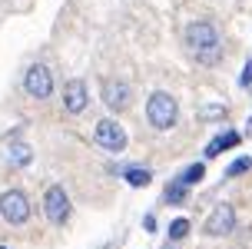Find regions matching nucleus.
Instances as JSON below:
<instances>
[{
  "mask_svg": "<svg viewBox=\"0 0 252 249\" xmlns=\"http://www.w3.org/2000/svg\"><path fill=\"white\" fill-rule=\"evenodd\" d=\"M186 47L199 63H219L222 60V37L213 20H192L186 27Z\"/></svg>",
  "mask_w": 252,
  "mask_h": 249,
  "instance_id": "1",
  "label": "nucleus"
},
{
  "mask_svg": "<svg viewBox=\"0 0 252 249\" xmlns=\"http://www.w3.org/2000/svg\"><path fill=\"white\" fill-rule=\"evenodd\" d=\"M176 116H179V107L166 90H156L146 100V120H150L153 130H169V126L176 123Z\"/></svg>",
  "mask_w": 252,
  "mask_h": 249,
  "instance_id": "2",
  "label": "nucleus"
},
{
  "mask_svg": "<svg viewBox=\"0 0 252 249\" xmlns=\"http://www.w3.org/2000/svg\"><path fill=\"white\" fill-rule=\"evenodd\" d=\"M100 97H103V103H106L113 113H123V110H129V103H133V87H129L126 80L106 76L103 87H100Z\"/></svg>",
  "mask_w": 252,
  "mask_h": 249,
  "instance_id": "3",
  "label": "nucleus"
},
{
  "mask_svg": "<svg viewBox=\"0 0 252 249\" xmlns=\"http://www.w3.org/2000/svg\"><path fill=\"white\" fill-rule=\"evenodd\" d=\"M0 216L7 219L10 226H24L30 219V203L20 189H7L3 196H0Z\"/></svg>",
  "mask_w": 252,
  "mask_h": 249,
  "instance_id": "4",
  "label": "nucleus"
},
{
  "mask_svg": "<svg viewBox=\"0 0 252 249\" xmlns=\"http://www.w3.org/2000/svg\"><path fill=\"white\" fill-rule=\"evenodd\" d=\"M43 213H47V219H50L53 226L66 223V219H70V196H66V189L53 183V186L43 193Z\"/></svg>",
  "mask_w": 252,
  "mask_h": 249,
  "instance_id": "5",
  "label": "nucleus"
},
{
  "mask_svg": "<svg viewBox=\"0 0 252 249\" xmlns=\"http://www.w3.org/2000/svg\"><path fill=\"white\" fill-rule=\"evenodd\" d=\"M24 90H27V97H33V100H47L53 93V73L43 63H33L24 73Z\"/></svg>",
  "mask_w": 252,
  "mask_h": 249,
  "instance_id": "6",
  "label": "nucleus"
},
{
  "mask_svg": "<svg viewBox=\"0 0 252 249\" xmlns=\"http://www.w3.org/2000/svg\"><path fill=\"white\" fill-rule=\"evenodd\" d=\"M93 140H96L103 149H110V153H123L126 149V130L116 123V120H100L96 130H93Z\"/></svg>",
  "mask_w": 252,
  "mask_h": 249,
  "instance_id": "7",
  "label": "nucleus"
},
{
  "mask_svg": "<svg viewBox=\"0 0 252 249\" xmlns=\"http://www.w3.org/2000/svg\"><path fill=\"white\" fill-rule=\"evenodd\" d=\"M232 229H236V210H232V203H219V206L209 213L206 226H202L206 236H229Z\"/></svg>",
  "mask_w": 252,
  "mask_h": 249,
  "instance_id": "8",
  "label": "nucleus"
},
{
  "mask_svg": "<svg viewBox=\"0 0 252 249\" xmlns=\"http://www.w3.org/2000/svg\"><path fill=\"white\" fill-rule=\"evenodd\" d=\"M87 103H90V93L83 80H66L63 83V110L66 113H83Z\"/></svg>",
  "mask_w": 252,
  "mask_h": 249,
  "instance_id": "9",
  "label": "nucleus"
},
{
  "mask_svg": "<svg viewBox=\"0 0 252 249\" xmlns=\"http://www.w3.org/2000/svg\"><path fill=\"white\" fill-rule=\"evenodd\" d=\"M7 160H10L13 166H27V163L33 160V149L27 146L24 140H10V146H7Z\"/></svg>",
  "mask_w": 252,
  "mask_h": 249,
  "instance_id": "10",
  "label": "nucleus"
},
{
  "mask_svg": "<svg viewBox=\"0 0 252 249\" xmlns=\"http://www.w3.org/2000/svg\"><path fill=\"white\" fill-rule=\"evenodd\" d=\"M236 143H239V133H236V130H229V133H222V137H216L213 143L206 146V160H213V156H219L222 149H232Z\"/></svg>",
  "mask_w": 252,
  "mask_h": 249,
  "instance_id": "11",
  "label": "nucleus"
},
{
  "mask_svg": "<svg viewBox=\"0 0 252 249\" xmlns=\"http://www.w3.org/2000/svg\"><path fill=\"white\" fill-rule=\"evenodd\" d=\"M123 179L126 183H129V186H150V179H153V173L150 170H143V166H129V170H126L123 173Z\"/></svg>",
  "mask_w": 252,
  "mask_h": 249,
  "instance_id": "12",
  "label": "nucleus"
},
{
  "mask_svg": "<svg viewBox=\"0 0 252 249\" xmlns=\"http://www.w3.org/2000/svg\"><path fill=\"white\" fill-rule=\"evenodd\" d=\"M186 183H183V179H176V183H169V186H166V203H169V206H183V203H186Z\"/></svg>",
  "mask_w": 252,
  "mask_h": 249,
  "instance_id": "13",
  "label": "nucleus"
},
{
  "mask_svg": "<svg viewBox=\"0 0 252 249\" xmlns=\"http://www.w3.org/2000/svg\"><path fill=\"white\" fill-rule=\"evenodd\" d=\"M202 176H206V166H202V163H192V166H186V170H183V176H179V179H183L186 186H196Z\"/></svg>",
  "mask_w": 252,
  "mask_h": 249,
  "instance_id": "14",
  "label": "nucleus"
},
{
  "mask_svg": "<svg viewBox=\"0 0 252 249\" xmlns=\"http://www.w3.org/2000/svg\"><path fill=\"white\" fill-rule=\"evenodd\" d=\"M186 236H189V219H183V216L173 219V223H169V239L176 243V239H186Z\"/></svg>",
  "mask_w": 252,
  "mask_h": 249,
  "instance_id": "15",
  "label": "nucleus"
},
{
  "mask_svg": "<svg viewBox=\"0 0 252 249\" xmlns=\"http://www.w3.org/2000/svg\"><path fill=\"white\" fill-rule=\"evenodd\" d=\"M246 170H252V160H249V156H242V160H236V163H229V170H226V176H239V173H246Z\"/></svg>",
  "mask_w": 252,
  "mask_h": 249,
  "instance_id": "16",
  "label": "nucleus"
},
{
  "mask_svg": "<svg viewBox=\"0 0 252 249\" xmlns=\"http://www.w3.org/2000/svg\"><path fill=\"white\" fill-rule=\"evenodd\" d=\"M242 87H252V60H246V67H242V76H239Z\"/></svg>",
  "mask_w": 252,
  "mask_h": 249,
  "instance_id": "17",
  "label": "nucleus"
},
{
  "mask_svg": "<svg viewBox=\"0 0 252 249\" xmlns=\"http://www.w3.org/2000/svg\"><path fill=\"white\" fill-rule=\"evenodd\" d=\"M143 229H146V233H153V229H156V216H153V213H146V216H143Z\"/></svg>",
  "mask_w": 252,
  "mask_h": 249,
  "instance_id": "18",
  "label": "nucleus"
},
{
  "mask_svg": "<svg viewBox=\"0 0 252 249\" xmlns=\"http://www.w3.org/2000/svg\"><path fill=\"white\" fill-rule=\"evenodd\" d=\"M222 107H206V110H199V116H222Z\"/></svg>",
  "mask_w": 252,
  "mask_h": 249,
  "instance_id": "19",
  "label": "nucleus"
},
{
  "mask_svg": "<svg viewBox=\"0 0 252 249\" xmlns=\"http://www.w3.org/2000/svg\"><path fill=\"white\" fill-rule=\"evenodd\" d=\"M246 133H249V137H252V116H249V120H246Z\"/></svg>",
  "mask_w": 252,
  "mask_h": 249,
  "instance_id": "20",
  "label": "nucleus"
},
{
  "mask_svg": "<svg viewBox=\"0 0 252 249\" xmlns=\"http://www.w3.org/2000/svg\"><path fill=\"white\" fill-rule=\"evenodd\" d=\"M0 249H7V246H0Z\"/></svg>",
  "mask_w": 252,
  "mask_h": 249,
  "instance_id": "21",
  "label": "nucleus"
}]
</instances>
